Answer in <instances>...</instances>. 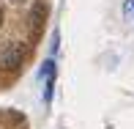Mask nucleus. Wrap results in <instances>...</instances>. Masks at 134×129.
I'll use <instances>...</instances> for the list:
<instances>
[{
  "label": "nucleus",
  "mask_w": 134,
  "mask_h": 129,
  "mask_svg": "<svg viewBox=\"0 0 134 129\" xmlns=\"http://www.w3.org/2000/svg\"><path fill=\"white\" fill-rule=\"evenodd\" d=\"M25 52H27V50H25L22 41H8V44L0 50V69L11 71V69H16V66H22Z\"/></svg>",
  "instance_id": "f257e3e1"
},
{
  "label": "nucleus",
  "mask_w": 134,
  "mask_h": 129,
  "mask_svg": "<svg viewBox=\"0 0 134 129\" xmlns=\"http://www.w3.org/2000/svg\"><path fill=\"white\" fill-rule=\"evenodd\" d=\"M55 71H58L55 60H52V58H47L44 63H41V69H38V77H41V80H55Z\"/></svg>",
  "instance_id": "f03ea898"
},
{
  "label": "nucleus",
  "mask_w": 134,
  "mask_h": 129,
  "mask_svg": "<svg viewBox=\"0 0 134 129\" xmlns=\"http://www.w3.org/2000/svg\"><path fill=\"white\" fill-rule=\"evenodd\" d=\"M123 19L134 22V0H123Z\"/></svg>",
  "instance_id": "7ed1b4c3"
},
{
  "label": "nucleus",
  "mask_w": 134,
  "mask_h": 129,
  "mask_svg": "<svg viewBox=\"0 0 134 129\" xmlns=\"http://www.w3.org/2000/svg\"><path fill=\"white\" fill-rule=\"evenodd\" d=\"M52 88H55V80H44V102H52Z\"/></svg>",
  "instance_id": "20e7f679"
},
{
  "label": "nucleus",
  "mask_w": 134,
  "mask_h": 129,
  "mask_svg": "<svg viewBox=\"0 0 134 129\" xmlns=\"http://www.w3.org/2000/svg\"><path fill=\"white\" fill-rule=\"evenodd\" d=\"M0 28H3V8H0Z\"/></svg>",
  "instance_id": "39448f33"
},
{
  "label": "nucleus",
  "mask_w": 134,
  "mask_h": 129,
  "mask_svg": "<svg viewBox=\"0 0 134 129\" xmlns=\"http://www.w3.org/2000/svg\"><path fill=\"white\" fill-rule=\"evenodd\" d=\"M11 3H25V0H11Z\"/></svg>",
  "instance_id": "423d86ee"
}]
</instances>
